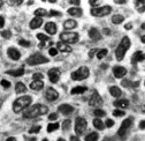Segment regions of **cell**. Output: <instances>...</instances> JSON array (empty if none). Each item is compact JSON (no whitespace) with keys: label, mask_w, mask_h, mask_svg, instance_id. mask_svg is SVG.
I'll list each match as a JSON object with an SVG mask.
<instances>
[{"label":"cell","mask_w":145,"mask_h":141,"mask_svg":"<svg viewBox=\"0 0 145 141\" xmlns=\"http://www.w3.org/2000/svg\"><path fill=\"white\" fill-rule=\"evenodd\" d=\"M113 74L116 79H122L127 74V69L122 66H116V67L113 68Z\"/></svg>","instance_id":"13"},{"label":"cell","mask_w":145,"mask_h":141,"mask_svg":"<svg viewBox=\"0 0 145 141\" xmlns=\"http://www.w3.org/2000/svg\"><path fill=\"white\" fill-rule=\"evenodd\" d=\"M1 86L7 89V88L10 87V83H9V81H7V80H1Z\"/></svg>","instance_id":"45"},{"label":"cell","mask_w":145,"mask_h":141,"mask_svg":"<svg viewBox=\"0 0 145 141\" xmlns=\"http://www.w3.org/2000/svg\"><path fill=\"white\" fill-rule=\"evenodd\" d=\"M35 15H36V17H42L43 19V16L48 15V12L46 9H44V8H38V9L35 11Z\"/></svg>","instance_id":"31"},{"label":"cell","mask_w":145,"mask_h":141,"mask_svg":"<svg viewBox=\"0 0 145 141\" xmlns=\"http://www.w3.org/2000/svg\"><path fill=\"white\" fill-rule=\"evenodd\" d=\"M89 75H90V69L86 66H82L71 73V79L76 81H82V80H85Z\"/></svg>","instance_id":"6"},{"label":"cell","mask_w":145,"mask_h":141,"mask_svg":"<svg viewBox=\"0 0 145 141\" xmlns=\"http://www.w3.org/2000/svg\"><path fill=\"white\" fill-rule=\"evenodd\" d=\"M93 126H95L96 128H98V130H104V127H105L104 123H103L101 119H99V118L93 119Z\"/></svg>","instance_id":"32"},{"label":"cell","mask_w":145,"mask_h":141,"mask_svg":"<svg viewBox=\"0 0 145 141\" xmlns=\"http://www.w3.org/2000/svg\"><path fill=\"white\" fill-rule=\"evenodd\" d=\"M36 36H37L38 41H40V43H45L46 41H48V40H50V37H48V36H46V35H44V34H37Z\"/></svg>","instance_id":"34"},{"label":"cell","mask_w":145,"mask_h":141,"mask_svg":"<svg viewBox=\"0 0 145 141\" xmlns=\"http://www.w3.org/2000/svg\"><path fill=\"white\" fill-rule=\"evenodd\" d=\"M6 141H17V140H16V139H15L14 136H10V138H8V139H7Z\"/></svg>","instance_id":"57"},{"label":"cell","mask_w":145,"mask_h":141,"mask_svg":"<svg viewBox=\"0 0 145 141\" xmlns=\"http://www.w3.org/2000/svg\"><path fill=\"white\" fill-rule=\"evenodd\" d=\"M143 60H144V52L137 51L133 55V59H131L133 63H139V61H143Z\"/></svg>","instance_id":"24"},{"label":"cell","mask_w":145,"mask_h":141,"mask_svg":"<svg viewBox=\"0 0 145 141\" xmlns=\"http://www.w3.org/2000/svg\"><path fill=\"white\" fill-rule=\"evenodd\" d=\"M93 113H95V116H96L97 118H99V117H104V116L106 115V112H105L104 110H101V109H96Z\"/></svg>","instance_id":"36"},{"label":"cell","mask_w":145,"mask_h":141,"mask_svg":"<svg viewBox=\"0 0 145 141\" xmlns=\"http://www.w3.org/2000/svg\"><path fill=\"white\" fill-rule=\"evenodd\" d=\"M113 104H114V107H116V108L124 109V108H127V107L129 105V101L125 99V98H123V99H118V101H115Z\"/></svg>","instance_id":"22"},{"label":"cell","mask_w":145,"mask_h":141,"mask_svg":"<svg viewBox=\"0 0 145 141\" xmlns=\"http://www.w3.org/2000/svg\"><path fill=\"white\" fill-rule=\"evenodd\" d=\"M58 110H59L62 115H66V116L74 112V108H72L71 105H69V104H61L60 107L58 108Z\"/></svg>","instance_id":"16"},{"label":"cell","mask_w":145,"mask_h":141,"mask_svg":"<svg viewBox=\"0 0 145 141\" xmlns=\"http://www.w3.org/2000/svg\"><path fill=\"white\" fill-rule=\"evenodd\" d=\"M113 125H114V121H113L112 119H107V120H106V126H107V127H112Z\"/></svg>","instance_id":"48"},{"label":"cell","mask_w":145,"mask_h":141,"mask_svg":"<svg viewBox=\"0 0 145 141\" xmlns=\"http://www.w3.org/2000/svg\"><path fill=\"white\" fill-rule=\"evenodd\" d=\"M99 4H100V1H90V5H92V6H96Z\"/></svg>","instance_id":"54"},{"label":"cell","mask_w":145,"mask_h":141,"mask_svg":"<svg viewBox=\"0 0 145 141\" xmlns=\"http://www.w3.org/2000/svg\"><path fill=\"white\" fill-rule=\"evenodd\" d=\"M7 74L12 75V76H21L24 74V67H20V68H17V69H12V70H7L6 72Z\"/></svg>","instance_id":"19"},{"label":"cell","mask_w":145,"mask_h":141,"mask_svg":"<svg viewBox=\"0 0 145 141\" xmlns=\"http://www.w3.org/2000/svg\"><path fill=\"white\" fill-rule=\"evenodd\" d=\"M19 44H20L21 46H24V47L30 46V42H29V41H24V40H20V41H19Z\"/></svg>","instance_id":"42"},{"label":"cell","mask_w":145,"mask_h":141,"mask_svg":"<svg viewBox=\"0 0 145 141\" xmlns=\"http://www.w3.org/2000/svg\"><path fill=\"white\" fill-rule=\"evenodd\" d=\"M131 28H133V24H131V23H127V24L124 26V29H125V30H130Z\"/></svg>","instance_id":"51"},{"label":"cell","mask_w":145,"mask_h":141,"mask_svg":"<svg viewBox=\"0 0 145 141\" xmlns=\"http://www.w3.org/2000/svg\"><path fill=\"white\" fill-rule=\"evenodd\" d=\"M30 88L33 90H40L44 88V82L43 80H39V81H33L30 83Z\"/></svg>","instance_id":"23"},{"label":"cell","mask_w":145,"mask_h":141,"mask_svg":"<svg viewBox=\"0 0 145 141\" xmlns=\"http://www.w3.org/2000/svg\"><path fill=\"white\" fill-rule=\"evenodd\" d=\"M3 6V3H0V7H1Z\"/></svg>","instance_id":"60"},{"label":"cell","mask_w":145,"mask_h":141,"mask_svg":"<svg viewBox=\"0 0 145 141\" xmlns=\"http://www.w3.org/2000/svg\"><path fill=\"white\" fill-rule=\"evenodd\" d=\"M32 102V98L31 96H28V95H24V96H21L19 98H16L13 103V110L15 113H19L21 111H23L24 109H28L30 107V104Z\"/></svg>","instance_id":"2"},{"label":"cell","mask_w":145,"mask_h":141,"mask_svg":"<svg viewBox=\"0 0 145 141\" xmlns=\"http://www.w3.org/2000/svg\"><path fill=\"white\" fill-rule=\"evenodd\" d=\"M86 90H88V88H86V87H82V86H80V87H75V88H72L71 92H70V94H71V95L83 94V93H84V92H86Z\"/></svg>","instance_id":"27"},{"label":"cell","mask_w":145,"mask_h":141,"mask_svg":"<svg viewBox=\"0 0 145 141\" xmlns=\"http://www.w3.org/2000/svg\"><path fill=\"white\" fill-rule=\"evenodd\" d=\"M70 141H80V139L76 136H70Z\"/></svg>","instance_id":"55"},{"label":"cell","mask_w":145,"mask_h":141,"mask_svg":"<svg viewBox=\"0 0 145 141\" xmlns=\"http://www.w3.org/2000/svg\"><path fill=\"white\" fill-rule=\"evenodd\" d=\"M98 52V50L97 49H92V50H90V52H89V57L90 58H92L93 56H95V53H97Z\"/></svg>","instance_id":"47"},{"label":"cell","mask_w":145,"mask_h":141,"mask_svg":"<svg viewBox=\"0 0 145 141\" xmlns=\"http://www.w3.org/2000/svg\"><path fill=\"white\" fill-rule=\"evenodd\" d=\"M59 123H53V124H48L47 125V132L51 133V132H54V131H57L59 128Z\"/></svg>","instance_id":"33"},{"label":"cell","mask_w":145,"mask_h":141,"mask_svg":"<svg viewBox=\"0 0 145 141\" xmlns=\"http://www.w3.org/2000/svg\"><path fill=\"white\" fill-rule=\"evenodd\" d=\"M127 1H116V4H120V5H122V4H125Z\"/></svg>","instance_id":"58"},{"label":"cell","mask_w":145,"mask_h":141,"mask_svg":"<svg viewBox=\"0 0 145 141\" xmlns=\"http://www.w3.org/2000/svg\"><path fill=\"white\" fill-rule=\"evenodd\" d=\"M48 79L52 83H57L60 79V69L59 68H51L48 70Z\"/></svg>","instance_id":"11"},{"label":"cell","mask_w":145,"mask_h":141,"mask_svg":"<svg viewBox=\"0 0 145 141\" xmlns=\"http://www.w3.org/2000/svg\"><path fill=\"white\" fill-rule=\"evenodd\" d=\"M110 93H111V95H112L113 97H120L121 94H122L121 89H120L119 87H116V86H113V87L110 88Z\"/></svg>","instance_id":"26"},{"label":"cell","mask_w":145,"mask_h":141,"mask_svg":"<svg viewBox=\"0 0 145 141\" xmlns=\"http://www.w3.org/2000/svg\"><path fill=\"white\" fill-rule=\"evenodd\" d=\"M89 37H90V40L97 42V41L101 40V34L99 32V30L97 28H92V29H90V31H89Z\"/></svg>","instance_id":"15"},{"label":"cell","mask_w":145,"mask_h":141,"mask_svg":"<svg viewBox=\"0 0 145 141\" xmlns=\"http://www.w3.org/2000/svg\"><path fill=\"white\" fill-rule=\"evenodd\" d=\"M45 97L48 99V101H56L58 97H59V93L54 89V88H48L45 93Z\"/></svg>","instance_id":"12"},{"label":"cell","mask_w":145,"mask_h":141,"mask_svg":"<svg viewBox=\"0 0 145 141\" xmlns=\"http://www.w3.org/2000/svg\"><path fill=\"white\" fill-rule=\"evenodd\" d=\"M68 14H70L72 16H82L83 12L80 7H71V8L68 9Z\"/></svg>","instance_id":"25"},{"label":"cell","mask_w":145,"mask_h":141,"mask_svg":"<svg viewBox=\"0 0 145 141\" xmlns=\"http://www.w3.org/2000/svg\"><path fill=\"white\" fill-rule=\"evenodd\" d=\"M60 40H61L62 43H66V44H74V43L78 42L80 35L77 32L67 31V32H62L60 35Z\"/></svg>","instance_id":"4"},{"label":"cell","mask_w":145,"mask_h":141,"mask_svg":"<svg viewBox=\"0 0 145 141\" xmlns=\"http://www.w3.org/2000/svg\"><path fill=\"white\" fill-rule=\"evenodd\" d=\"M104 34H105V35H110V34H111L110 29H104Z\"/></svg>","instance_id":"56"},{"label":"cell","mask_w":145,"mask_h":141,"mask_svg":"<svg viewBox=\"0 0 145 141\" xmlns=\"http://www.w3.org/2000/svg\"><path fill=\"white\" fill-rule=\"evenodd\" d=\"M86 127H88L86 120L84 118H82V117H78L76 119V121H75V132H76V134L77 135H82L85 132Z\"/></svg>","instance_id":"8"},{"label":"cell","mask_w":145,"mask_h":141,"mask_svg":"<svg viewBox=\"0 0 145 141\" xmlns=\"http://www.w3.org/2000/svg\"><path fill=\"white\" fill-rule=\"evenodd\" d=\"M8 4L10 6H21L22 5V1H8Z\"/></svg>","instance_id":"46"},{"label":"cell","mask_w":145,"mask_h":141,"mask_svg":"<svg viewBox=\"0 0 145 141\" xmlns=\"http://www.w3.org/2000/svg\"><path fill=\"white\" fill-rule=\"evenodd\" d=\"M48 15H51V16H61L62 14L60 13V12H58V11H51L50 13H48Z\"/></svg>","instance_id":"44"},{"label":"cell","mask_w":145,"mask_h":141,"mask_svg":"<svg viewBox=\"0 0 145 141\" xmlns=\"http://www.w3.org/2000/svg\"><path fill=\"white\" fill-rule=\"evenodd\" d=\"M123 21H124V17H123V15H120V14L113 15V17H112V22H113L114 24H120V23H122Z\"/></svg>","instance_id":"30"},{"label":"cell","mask_w":145,"mask_h":141,"mask_svg":"<svg viewBox=\"0 0 145 141\" xmlns=\"http://www.w3.org/2000/svg\"><path fill=\"white\" fill-rule=\"evenodd\" d=\"M130 45H131V42H130L129 37H128V36H124V37L122 38V41L120 42L119 46H118L116 50H115V57H116V60H118V61H121V60L124 58V56H125V53H127V51L129 50Z\"/></svg>","instance_id":"3"},{"label":"cell","mask_w":145,"mask_h":141,"mask_svg":"<svg viewBox=\"0 0 145 141\" xmlns=\"http://www.w3.org/2000/svg\"><path fill=\"white\" fill-rule=\"evenodd\" d=\"M7 55L12 60H19L21 58V53L19 52V50H16L15 47H9L7 50Z\"/></svg>","instance_id":"14"},{"label":"cell","mask_w":145,"mask_h":141,"mask_svg":"<svg viewBox=\"0 0 145 141\" xmlns=\"http://www.w3.org/2000/svg\"><path fill=\"white\" fill-rule=\"evenodd\" d=\"M1 36H3L4 38L8 40V38H10L12 34H10V31H9V30H5V31H3V32H1Z\"/></svg>","instance_id":"40"},{"label":"cell","mask_w":145,"mask_h":141,"mask_svg":"<svg viewBox=\"0 0 145 141\" xmlns=\"http://www.w3.org/2000/svg\"><path fill=\"white\" fill-rule=\"evenodd\" d=\"M139 128H140V130H144V128H145V121H144V120H142V121L139 123Z\"/></svg>","instance_id":"52"},{"label":"cell","mask_w":145,"mask_h":141,"mask_svg":"<svg viewBox=\"0 0 145 141\" xmlns=\"http://www.w3.org/2000/svg\"><path fill=\"white\" fill-rule=\"evenodd\" d=\"M113 116H115V117H123L124 116V111H122V110H114L113 111Z\"/></svg>","instance_id":"41"},{"label":"cell","mask_w":145,"mask_h":141,"mask_svg":"<svg viewBox=\"0 0 145 141\" xmlns=\"http://www.w3.org/2000/svg\"><path fill=\"white\" fill-rule=\"evenodd\" d=\"M48 53L52 56V57H56L58 55V50L57 49H54V47H51L50 51H48Z\"/></svg>","instance_id":"43"},{"label":"cell","mask_w":145,"mask_h":141,"mask_svg":"<svg viewBox=\"0 0 145 141\" xmlns=\"http://www.w3.org/2000/svg\"><path fill=\"white\" fill-rule=\"evenodd\" d=\"M43 141H48V140H47V139H44V140H43Z\"/></svg>","instance_id":"61"},{"label":"cell","mask_w":145,"mask_h":141,"mask_svg":"<svg viewBox=\"0 0 145 141\" xmlns=\"http://www.w3.org/2000/svg\"><path fill=\"white\" fill-rule=\"evenodd\" d=\"M4 24H5V19H4L3 16H0V28H3Z\"/></svg>","instance_id":"50"},{"label":"cell","mask_w":145,"mask_h":141,"mask_svg":"<svg viewBox=\"0 0 145 141\" xmlns=\"http://www.w3.org/2000/svg\"><path fill=\"white\" fill-rule=\"evenodd\" d=\"M104 141H108V139H105V140H104Z\"/></svg>","instance_id":"62"},{"label":"cell","mask_w":145,"mask_h":141,"mask_svg":"<svg viewBox=\"0 0 145 141\" xmlns=\"http://www.w3.org/2000/svg\"><path fill=\"white\" fill-rule=\"evenodd\" d=\"M42 24H43V19L42 17H35V19H32L31 22H30V28L31 29H37Z\"/></svg>","instance_id":"20"},{"label":"cell","mask_w":145,"mask_h":141,"mask_svg":"<svg viewBox=\"0 0 145 141\" xmlns=\"http://www.w3.org/2000/svg\"><path fill=\"white\" fill-rule=\"evenodd\" d=\"M32 79H33V81L43 80V74H42V73H35V74L32 75Z\"/></svg>","instance_id":"38"},{"label":"cell","mask_w":145,"mask_h":141,"mask_svg":"<svg viewBox=\"0 0 145 141\" xmlns=\"http://www.w3.org/2000/svg\"><path fill=\"white\" fill-rule=\"evenodd\" d=\"M89 104H90V107H100V105L103 104V98L101 96L99 95V93L97 90H95V93L92 94V96L90 97V101H89Z\"/></svg>","instance_id":"10"},{"label":"cell","mask_w":145,"mask_h":141,"mask_svg":"<svg viewBox=\"0 0 145 141\" xmlns=\"http://www.w3.org/2000/svg\"><path fill=\"white\" fill-rule=\"evenodd\" d=\"M133 123H134V118H133V117H129V118L124 119V120L122 121L120 128H119L118 134H119L121 138H124L125 134H127V132H128V130H129V127L133 125Z\"/></svg>","instance_id":"7"},{"label":"cell","mask_w":145,"mask_h":141,"mask_svg":"<svg viewBox=\"0 0 145 141\" xmlns=\"http://www.w3.org/2000/svg\"><path fill=\"white\" fill-rule=\"evenodd\" d=\"M48 58H46L45 56H43L42 53H33L32 56H30L27 59V64L30 66H36V65H42V64H46L48 63Z\"/></svg>","instance_id":"5"},{"label":"cell","mask_w":145,"mask_h":141,"mask_svg":"<svg viewBox=\"0 0 145 141\" xmlns=\"http://www.w3.org/2000/svg\"><path fill=\"white\" fill-rule=\"evenodd\" d=\"M48 119L50 120H56V119H58V115L57 113H52V115L48 116Z\"/></svg>","instance_id":"49"},{"label":"cell","mask_w":145,"mask_h":141,"mask_svg":"<svg viewBox=\"0 0 145 141\" xmlns=\"http://www.w3.org/2000/svg\"><path fill=\"white\" fill-rule=\"evenodd\" d=\"M27 90V87L24 86V83L22 82H17L16 86H15V93L17 94H21V93H25Z\"/></svg>","instance_id":"28"},{"label":"cell","mask_w":145,"mask_h":141,"mask_svg":"<svg viewBox=\"0 0 145 141\" xmlns=\"http://www.w3.org/2000/svg\"><path fill=\"white\" fill-rule=\"evenodd\" d=\"M111 12H112L111 6L95 7V8L91 9V14H92L93 16H99V17H101V16H106V15H108V14H111Z\"/></svg>","instance_id":"9"},{"label":"cell","mask_w":145,"mask_h":141,"mask_svg":"<svg viewBox=\"0 0 145 141\" xmlns=\"http://www.w3.org/2000/svg\"><path fill=\"white\" fill-rule=\"evenodd\" d=\"M45 30L48 32V35L57 34V24L54 22H47L46 26H45Z\"/></svg>","instance_id":"17"},{"label":"cell","mask_w":145,"mask_h":141,"mask_svg":"<svg viewBox=\"0 0 145 141\" xmlns=\"http://www.w3.org/2000/svg\"><path fill=\"white\" fill-rule=\"evenodd\" d=\"M108 53V51H107V49H103V50H99L98 52H97V58L98 59H103L106 55Z\"/></svg>","instance_id":"35"},{"label":"cell","mask_w":145,"mask_h":141,"mask_svg":"<svg viewBox=\"0 0 145 141\" xmlns=\"http://www.w3.org/2000/svg\"><path fill=\"white\" fill-rule=\"evenodd\" d=\"M58 141H65V140H63V139H59Z\"/></svg>","instance_id":"59"},{"label":"cell","mask_w":145,"mask_h":141,"mask_svg":"<svg viewBox=\"0 0 145 141\" xmlns=\"http://www.w3.org/2000/svg\"><path fill=\"white\" fill-rule=\"evenodd\" d=\"M98 139H99V134H98L97 132H92V133L88 134V135L84 138L85 141H98Z\"/></svg>","instance_id":"29"},{"label":"cell","mask_w":145,"mask_h":141,"mask_svg":"<svg viewBox=\"0 0 145 141\" xmlns=\"http://www.w3.org/2000/svg\"><path fill=\"white\" fill-rule=\"evenodd\" d=\"M40 128H42L40 125H35L29 130V133H38V132H40Z\"/></svg>","instance_id":"37"},{"label":"cell","mask_w":145,"mask_h":141,"mask_svg":"<svg viewBox=\"0 0 145 141\" xmlns=\"http://www.w3.org/2000/svg\"><path fill=\"white\" fill-rule=\"evenodd\" d=\"M57 50L60 51V52H68V53L72 51V49H71L68 44L62 43V42H59V43L57 44Z\"/></svg>","instance_id":"18"},{"label":"cell","mask_w":145,"mask_h":141,"mask_svg":"<svg viewBox=\"0 0 145 141\" xmlns=\"http://www.w3.org/2000/svg\"><path fill=\"white\" fill-rule=\"evenodd\" d=\"M69 4H71V5H75V6H78V5L81 4V1H72V0H71V1H69Z\"/></svg>","instance_id":"53"},{"label":"cell","mask_w":145,"mask_h":141,"mask_svg":"<svg viewBox=\"0 0 145 141\" xmlns=\"http://www.w3.org/2000/svg\"><path fill=\"white\" fill-rule=\"evenodd\" d=\"M77 27V22L75 20H72V19H69L67 21L63 22V28L67 29V30H71V29H74Z\"/></svg>","instance_id":"21"},{"label":"cell","mask_w":145,"mask_h":141,"mask_svg":"<svg viewBox=\"0 0 145 141\" xmlns=\"http://www.w3.org/2000/svg\"><path fill=\"white\" fill-rule=\"evenodd\" d=\"M70 124H71V121H70L69 119H66V120L63 121V124H62V128H63V130H68V128L70 127Z\"/></svg>","instance_id":"39"},{"label":"cell","mask_w":145,"mask_h":141,"mask_svg":"<svg viewBox=\"0 0 145 141\" xmlns=\"http://www.w3.org/2000/svg\"><path fill=\"white\" fill-rule=\"evenodd\" d=\"M48 112V108L44 104H36L31 108H28L24 112H23V117L24 118H36V117H39L43 115H46Z\"/></svg>","instance_id":"1"}]
</instances>
